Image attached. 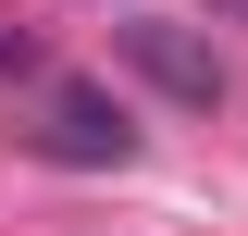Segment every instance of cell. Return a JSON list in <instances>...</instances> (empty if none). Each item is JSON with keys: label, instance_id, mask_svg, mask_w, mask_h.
Instances as JSON below:
<instances>
[{"label": "cell", "instance_id": "obj_3", "mask_svg": "<svg viewBox=\"0 0 248 236\" xmlns=\"http://www.w3.org/2000/svg\"><path fill=\"white\" fill-rule=\"evenodd\" d=\"M0 75H25V25H0Z\"/></svg>", "mask_w": 248, "mask_h": 236}, {"label": "cell", "instance_id": "obj_4", "mask_svg": "<svg viewBox=\"0 0 248 236\" xmlns=\"http://www.w3.org/2000/svg\"><path fill=\"white\" fill-rule=\"evenodd\" d=\"M236 13H248V0H236Z\"/></svg>", "mask_w": 248, "mask_h": 236}, {"label": "cell", "instance_id": "obj_1", "mask_svg": "<svg viewBox=\"0 0 248 236\" xmlns=\"http://www.w3.org/2000/svg\"><path fill=\"white\" fill-rule=\"evenodd\" d=\"M25 137H37V162H75V174H124V162H137V112H124L99 75H50Z\"/></svg>", "mask_w": 248, "mask_h": 236}, {"label": "cell", "instance_id": "obj_2", "mask_svg": "<svg viewBox=\"0 0 248 236\" xmlns=\"http://www.w3.org/2000/svg\"><path fill=\"white\" fill-rule=\"evenodd\" d=\"M124 62H137L161 100H186V112H211V100H223V50H211L199 25H124Z\"/></svg>", "mask_w": 248, "mask_h": 236}]
</instances>
